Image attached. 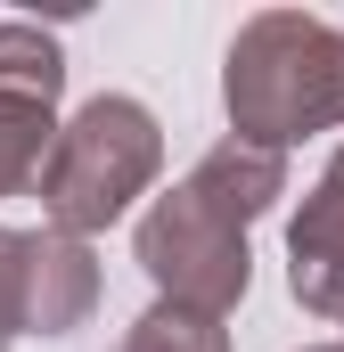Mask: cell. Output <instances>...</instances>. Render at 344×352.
Returning a JSON list of instances; mask_svg holds the SVG:
<instances>
[{
  "label": "cell",
  "mask_w": 344,
  "mask_h": 352,
  "mask_svg": "<svg viewBox=\"0 0 344 352\" xmlns=\"http://www.w3.org/2000/svg\"><path fill=\"white\" fill-rule=\"evenodd\" d=\"M222 98H230V140L287 156L312 131L344 123V25L303 16V8H262L238 25L230 66H222Z\"/></svg>",
  "instance_id": "obj_1"
},
{
  "label": "cell",
  "mask_w": 344,
  "mask_h": 352,
  "mask_svg": "<svg viewBox=\"0 0 344 352\" xmlns=\"http://www.w3.org/2000/svg\"><path fill=\"white\" fill-rule=\"evenodd\" d=\"M156 173H164L156 115L140 98H123V90H98L90 107H74V123H58L41 173H33V197H41V213H50L58 238H83L90 246V230L123 221L156 188Z\"/></svg>",
  "instance_id": "obj_2"
},
{
  "label": "cell",
  "mask_w": 344,
  "mask_h": 352,
  "mask_svg": "<svg viewBox=\"0 0 344 352\" xmlns=\"http://www.w3.org/2000/svg\"><path fill=\"white\" fill-rule=\"evenodd\" d=\"M131 254L156 278V303H189L205 320H230L246 278H255V254H246V221L230 205H213L197 180H172L164 197L140 213L131 230Z\"/></svg>",
  "instance_id": "obj_3"
},
{
  "label": "cell",
  "mask_w": 344,
  "mask_h": 352,
  "mask_svg": "<svg viewBox=\"0 0 344 352\" xmlns=\"http://www.w3.org/2000/svg\"><path fill=\"white\" fill-rule=\"evenodd\" d=\"M98 311V254L83 238L33 230L17 263V336H74Z\"/></svg>",
  "instance_id": "obj_4"
},
{
  "label": "cell",
  "mask_w": 344,
  "mask_h": 352,
  "mask_svg": "<svg viewBox=\"0 0 344 352\" xmlns=\"http://www.w3.org/2000/svg\"><path fill=\"white\" fill-rule=\"evenodd\" d=\"M287 254H295V303L303 311H320L328 303V287L344 278V148L328 156V173L312 180V197H303V213L287 221Z\"/></svg>",
  "instance_id": "obj_5"
},
{
  "label": "cell",
  "mask_w": 344,
  "mask_h": 352,
  "mask_svg": "<svg viewBox=\"0 0 344 352\" xmlns=\"http://www.w3.org/2000/svg\"><path fill=\"white\" fill-rule=\"evenodd\" d=\"M0 90H8V98L58 107V90H66V50H58V33L8 16V25H0Z\"/></svg>",
  "instance_id": "obj_6"
},
{
  "label": "cell",
  "mask_w": 344,
  "mask_h": 352,
  "mask_svg": "<svg viewBox=\"0 0 344 352\" xmlns=\"http://www.w3.org/2000/svg\"><path fill=\"white\" fill-rule=\"evenodd\" d=\"M50 140H58V107H41V98H8V90H0V197L33 188Z\"/></svg>",
  "instance_id": "obj_7"
},
{
  "label": "cell",
  "mask_w": 344,
  "mask_h": 352,
  "mask_svg": "<svg viewBox=\"0 0 344 352\" xmlns=\"http://www.w3.org/2000/svg\"><path fill=\"white\" fill-rule=\"evenodd\" d=\"M115 352H230V328L222 320H205V311H189V303H148Z\"/></svg>",
  "instance_id": "obj_8"
},
{
  "label": "cell",
  "mask_w": 344,
  "mask_h": 352,
  "mask_svg": "<svg viewBox=\"0 0 344 352\" xmlns=\"http://www.w3.org/2000/svg\"><path fill=\"white\" fill-rule=\"evenodd\" d=\"M17 263H25V230H0V352L17 344Z\"/></svg>",
  "instance_id": "obj_9"
},
{
  "label": "cell",
  "mask_w": 344,
  "mask_h": 352,
  "mask_svg": "<svg viewBox=\"0 0 344 352\" xmlns=\"http://www.w3.org/2000/svg\"><path fill=\"white\" fill-rule=\"evenodd\" d=\"M320 320H344V278L328 287V303H320Z\"/></svg>",
  "instance_id": "obj_10"
},
{
  "label": "cell",
  "mask_w": 344,
  "mask_h": 352,
  "mask_svg": "<svg viewBox=\"0 0 344 352\" xmlns=\"http://www.w3.org/2000/svg\"><path fill=\"white\" fill-rule=\"evenodd\" d=\"M312 352H344V344H312Z\"/></svg>",
  "instance_id": "obj_11"
}]
</instances>
